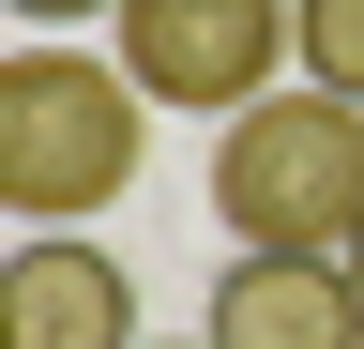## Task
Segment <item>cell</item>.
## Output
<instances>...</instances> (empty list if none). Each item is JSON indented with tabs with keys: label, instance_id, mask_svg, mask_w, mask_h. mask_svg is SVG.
I'll list each match as a JSON object with an SVG mask.
<instances>
[{
	"label": "cell",
	"instance_id": "9c48e42d",
	"mask_svg": "<svg viewBox=\"0 0 364 349\" xmlns=\"http://www.w3.org/2000/svg\"><path fill=\"white\" fill-rule=\"evenodd\" d=\"M198 349H213V334H198Z\"/></svg>",
	"mask_w": 364,
	"mask_h": 349
},
{
	"label": "cell",
	"instance_id": "5b68a950",
	"mask_svg": "<svg viewBox=\"0 0 364 349\" xmlns=\"http://www.w3.org/2000/svg\"><path fill=\"white\" fill-rule=\"evenodd\" d=\"M213 349H364V274L349 258H228Z\"/></svg>",
	"mask_w": 364,
	"mask_h": 349
},
{
	"label": "cell",
	"instance_id": "277c9868",
	"mask_svg": "<svg viewBox=\"0 0 364 349\" xmlns=\"http://www.w3.org/2000/svg\"><path fill=\"white\" fill-rule=\"evenodd\" d=\"M0 349H152L136 334V274L76 228H31L0 258Z\"/></svg>",
	"mask_w": 364,
	"mask_h": 349
},
{
	"label": "cell",
	"instance_id": "7a4b0ae2",
	"mask_svg": "<svg viewBox=\"0 0 364 349\" xmlns=\"http://www.w3.org/2000/svg\"><path fill=\"white\" fill-rule=\"evenodd\" d=\"M136 152H152V92L122 61H91V46H16L0 61V198L31 228L107 213L136 183Z\"/></svg>",
	"mask_w": 364,
	"mask_h": 349
},
{
	"label": "cell",
	"instance_id": "6da1fadb",
	"mask_svg": "<svg viewBox=\"0 0 364 349\" xmlns=\"http://www.w3.org/2000/svg\"><path fill=\"white\" fill-rule=\"evenodd\" d=\"M213 228L243 258H349L364 243V107L273 92L243 122H213Z\"/></svg>",
	"mask_w": 364,
	"mask_h": 349
},
{
	"label": "cell",
	"instance_id": "52a82bcc",
	"mask_svg": "<svg viewBox=\"0 0 364 349\" xmlns=\"http://www.w3.org/2000/svg\"><path fill=\"white\" fill-rule=\"evenodd\" d=\"M31 31H76V16H122V0H16Z\"/></svg>",
	"mask_w": 364,
	"mask_h": 349
},
{
	"label": "cell",
	"instance_id": "8992f818",
	"mask_svg": "<svg viewBox=\"0 0 364 349\" xmlns=\"http://www.w3.org/2000/svg\"><path fill=\"white\" fill-rule=\"evenodd\" d=\"M304 92L364 107V0H304Z\"/></svg>",
	"mask_w": 364,
	"mask_h": 349
},
{
	"label": "cell",
	"instance_id": "3957f363",
	"mask_svg": "<svg viewBox=\"0 0 364 349\" xmlns=\"http://www.w3.org/2000/svg\"><path fill=\"white\" fill-rule=\"evenodd\" d=\"M289 61H304V0H122V76L152 107L243 122V107H273Z\"/></svg>",
	"mask_w": 364,
	"mask_h": 349
},
{
	"label": "cell",
	"instance_id": "ba28073f",
	"mask_svg": "<svg viewBox=\"0 0 364 349\" xmlns=\"http://www.w3.org/2000/svg\"><path fill=\"white\" fill-rule=\"evenodd\" d=\"M349 274H364V243H349Z\"/></svg>",
	"mask_w": 364,
	"mask_h": 349
}]
</instances>
